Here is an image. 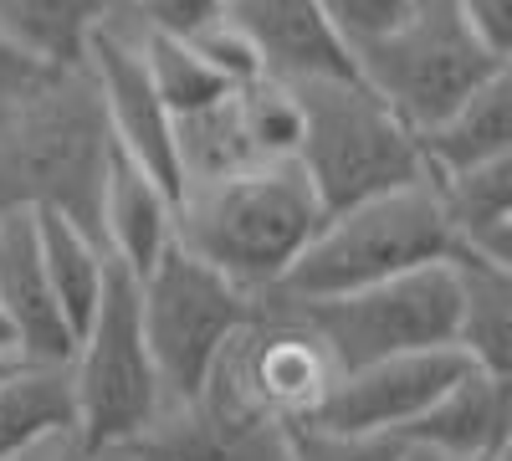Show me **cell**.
<instances>
[{
  "mask_svg": "<svg viewBox=\"0 0 512 461\" xmlns=\"http://www.w3.org/2000/svg\"><path fill=\"white\" fill-rule=\"evenodd\" d=\"M318 226L323 205L297 164H251L175 195V246L246 298L282 287Z\"/></svg>",
  "mask_w": 512,
  "mask_h": 461,
  "instance_id": "cell-1",
  "label": "cell"
},
{
  "mask_svg": "<svg viewBox=\"0 0 512 461\" xmlns=\"http://www.w3.org/2000/svg\"><path fill=\"white\" fill-rule=\"evenodd\" d=\"M108 159L113 139L88 72H52L31 98L0 113V216L57 211L98 236Z\"/></svg>",
  "mask_w": 512,
  "mask_h": 461,
  "instance_id": "cell-2",
  "label": "cell"
},
{
  "mask_svg": "<svg viewBox=\"0 0 512 461\" xmlns=\"http://www.w3.org/2000/svg\"><path fill=\"white\" fill-rule=\"evenodd\" d=\"M303 108V144L297 170L313 185L323 216L364 205L374 195H395L425 185L420 139L384 108L354 72L292 82Z\"/></svg>",
  "mask_w": 512,
  "mask_h": 461,
  "instance_id": "cell-3",
  "label": "cell"
},
{
  "mask_svg": "<svg viewBox=\"0 0 512 461\" xmlns=\"http://www.w3.org/2000/svg\"><path fill=\"white\" fill-rule=\"evenodd\" d=\"M446 257H451V231L431 180H425L323 216L318 236L303 246V257L292 262V272L272 292L292 303H328L344 298V292L405 277L415 267H436Z\"/></svg>",
  "mask_w": 512,
  "mask_h": 461,
  "instance_id": "cell-4",
  "label": "cell"
},
{
  "mask_svg": "<svg viewBox=\"0 0 512 461\" xmlns=\"http://www.w3.org/2000/svg\"><path fill=\"white\" fill-rule=\"evenodd\" d=\"M349 67L410 134H425L512 62L492 57L466 31L451 0H415V11L395 31L349 52Z\"/></svg>",
  "mask_w": 512,
  "mask_h": 461,
  "instance_id": "cell-5",
  "label": "cell"
},
{
  "mask_svg": "<svg viewBox=\"0 0 512 461\" xmlns=\"http://www.w3.org/2000/svg\"><path fill=\"white\" fill-rule=\"evenodd\" d=\"M72 426L93 451L139 441L164 410V390L139 328V287L128 272H108L103 303L77 333L67 359Z\"/></svg>",
  "mask_w": 512,
  "mask_h": 461,
  "instance_id": "cell-6",
  "label": "cell"
},
{
  "mask_svg": "<svg viewBox=\"0 0 512 461\" xmlns=\"http://www.w3.org/2000/svg\"><path fill=\"white\" fill-rule=\"evenodd\" d=\"M134 287H139V328L164 405H185L200 395L210 364H216L231 333L251 318L256 298H246L241 287L185 257L180 246H169Z\"/></svg>",
  "mask_w": 512,
  "mask_h": 461,
  "instance_id": "cell-7",
  "label": "cell"
},
{
  "mask_svg": "<svg viewBox=\"0 0 512 461\" xmlns=\"http://www.w3.org/2000/svg\"><path fill=\"white\" fill-rule=\"evenodd\" d=\"M292 303V298H287ZM313 333L328 344L338 374L379 359L456 349V277L451 262L415 267L405 277L374 282L328 303H297Z\"/></svg>",
  "mask_w": 512,
  "mask_h": 461,
  "instance_id": "cell-8",
  "label": "cell"
},
{
  "mask_svg": "<svg viewBox=\"0 0 512 461\" xmlns=\"http://www.w3.org/2000/svg\"><path fill=\"white\" fill-rule=\"evenodd\" d=\"M82 72H88L93 93L103 103V123L113 154H123L128 164H139L149 180H159L169 195H180V175H175V118L159 103V93L149 88L144 62L128 41L118 11L93 31L88 52H82Z\"/></svg>",
  "mask_w": 512,
  "mask_h": 461,
  "instance_id": "cell-9",
  "label": "cell"
},
{
  "mask_svg": "<svg viewBox=\"0 0 512 461\" xmlns=\"http://www.w3.org/2000/svg\"><path fill=\"white\" fill-rule=\"evenodd\" d=\"M466 369L472 364L461 359V349H425V354H400V359H379L364 369H344L313 421L333 431H364V436L400 441V431L415 426Z\"/></svg>",
  "mask_w": 512,
  "mask_h": 461,
  "instance_id": "cell-10",
  "label": "cell"
},
{
  "mask_svg": "<svg viewBox=\"0 0 512 461\" xmlns=\"http://www.w3.org/2000/svg\"><path fill=\"white\" fill-rule=\"evenodd\" d=\"M0 318H6L16 354L26 364H67L72 359V328L57 313L36 246L31 211L0 216Z\"/></svg>",
  "mask_w": 512,
  "mask_h": 461,
  "instance_id": "cell-11",
  "label": "cell"
},
{
  "mask_svg": "<svg viewBox=\"0 0 512 461\" xmlns=\"http://www.w3.org/2000/svg\"><path fill=\"white\" fill-rule=\"evenodd\" d=\"M226 21L251 41L267 77L303 82V77H338L354 72L349 52L328 31L318 0H226Z\"/></svg>",
  "mask_w": 512,
  "mask_h": 461,
  "instance_id": "cell-12",
  "label": "cell"
},
{
  "mask_svg": "<svg viewBox=\"0 0 512 461\" xmlns=\"http://www.w3.org/2000/svg\"><path fill=\"white\" fill-rule=\"evenodd\" d=\"M98 241L108 262L134 282L175 246V195L159 180H149L139 164H128L123 154L108 159V180L98 200Z\"/></svg>",
  "mask_w": 512,
  "mask_h": 461,
  "instance_id": "cell-13",
  "label": "cell"
},
{
  "mask_svg": "<svg viewBox=\"0 0 512 461\" xmlns=\"http://www.w3.org/2000/svg\"><path fill=\"white\" fill-rule=\"evenodd\" d=\"M507 436H512V380H497L482 369H466L415 426L400 431L405 446H425L456 461L507 456Z\"/></svg>",
  "mask_w": 512,
  "mask_h": 461,
  "instance_id": "cell-14",
  "label": "cell"
},
{
  "mask_svg": "<svg viewBox=\"0 0 512 461\" xmlns=\"http://www.w3.org/2000/svg\"><path fill=\"white\" fill-rule=\"evenodd\" d=\"M431 190L451 231V257L512 267V159L431 180Z\"/></svg>",
  "mask_w": 512,
  "mask_h": 461,
  "instance_id": "cell-15",
  "label": "cell"
},
{
  "mask_svg": "<svg viewBox=\"0 0 512 461\" xmlns=\"http://www.w3.org/2000/svg\"><path fill=\"white\" fill-rule=\"evenodd\" d=\"M415 139L425 159V180H446L492 159H512V67L497 72L487 88H477L436 129H425Z\"/></svg>",
  "mask_w": 512,
  "mask_h": 461,
  "instance_id": "cell-16",
  "label": "cell"
},
{
  "mask_svg": "<svg viewBox=\"0 0 512 461\" xmlns=\"http://www.w3.org/2000/svg\"><path fill=\"white\" fill-rule=\"evenodd\" d=\"M456 277V349L461 359L512 380V267H487L472 257H446Z\"/></svg>",
  "mask_w": 512,
  "mask_h": 461,
  "instance_id": "cell-17",
  "label": "cell"
},
{
  "mask_svg": "<svg viewBox=\"0 0 512 461\" xmlns=\"http://www.w3.org/2000/svg\"><path fill=\"white\" fill-rule=\"evenodd\" d=\"M36 246H41V267H47V287L57 298L62 323L72 328V344L77 333L88 328V318L103 303V287H108V251L93 231H82L77 221L57 216V211H36Z\"/></svg>",
  "mask_w": 512,
  "mask_h": 461,
  "instance_id": "cell-18",
  "label": "cell"
},
{
  "mask_svg": "<svg viewBox=\"0 0 512 461\" xmlns=\"http://www.w3.org/2000/svg\"><path fill=\"white\" fill-rule=\"evenodd\" d=\"M123 6V0H0V31L47 67H82L93 31Z\"/></svg>",
  "mask_w": 512,
  "mask_h": 461,
  "instance_id": "cell-19",
  "label": "cell"
},
{
  "mask_svg": "<svg viewBox=\"0 0 512 461\" xmlns=\"http://www.w3.org/2000/svg\"><path fill=\"white\" fill-rule=\"evenodd\" d=\"M118 21H123L128 41H134V52H139V62H144V77H149V88L159 93V103L169 108V118L200 113V108H210V103H221L226 93H236L226 77L210 72V62L190 47V41L139 26L123 6H118Z\"/></svg>",
  "mask_w": 512,
  "mask_h": 461,
  "instance_id": "cell-20",
  "label": "cell"
},
{
  "mask_svg": "<svg viewBox=\"0 0 512 461\" xmlns=\"http://www.w3.org/2000/svg\"><path fill=\"white\" fill-rule=\"evenodd\" d=\"M57 426H72L67 364H16L0 380V461Z\"/></svg>",
  "mask_w": 512,
  "mask_h": 461,
  "instance_id": "cell-21",
  "label": "cell"
},
{
  "mask_svg": "<svg viewBox=\"0 0 512 461\" xmlns=\"http://www.w3.org/2000/svg\"><path fill=\"white\" fill-rule=\"evenodd\" d=\"M251 164H256V154L246 149V134L236 123L231 93L221 103L200 108V113L175 118V175H180V190L241 175V170H251Z\"/></svg>",
  "mask_w": 512,
  "mask_h": 461,
  "instance_id": "cell-22",
  "label": "cell"
},
{
  "mask_svg": "<svg viewBox=\"0 0 512 461\" xmlns=\"http://www.w3.org/2000/svg\"><path fill=\"white\" fill-rule=\"evenodd\" d=\"M236 103V123L246 134V149L256 154V164H292L297 144H303V108H297L292 82L282 77H251L231 93Z\"/></svg>",
  "mask_w": 512,
  "mask_h": 461,
  "instance_id": "cell-23",
  "label": "cell"
},
{
  "mask_svg": "<svg viewBox=\"0 0 512 461\" xmlns=\"http://www.w3.org/2000/svg\"><path fill=\"white\" fill-rule=\"evenodd\" d=\"M395 436H364V431H333L318 421L287 426V461H395Z\"/></svg>",
  "mask_w": 512,
  "mask_h": 461,
  "instance_id": "cell-24",
  "label": "cell"
},
{
  "mask_svg": "<svg viewBox=\"0 0 512 461\" xmlns=\"http://www.w3.org/2000/svg\"><path fill=\"white\" fill-rule=\"evenodd\" d=\"M318 11L328 31L338 36V47L354 52L364 41H379L384 31H395L415 11V0H318Z\"/></svg>",
  "mask_w": 512,
  "mask_h": 461,
  "instance_id": "cell-25",
  "label": "cell"
},
{
  "mask_svg": "<svg viewBox=\"0 0 512 461\" xmlns=\"http://www.w3.org/2000/svg\"><path fill=\"white\" fill-rule=\"evenodd\" d=\"M123 11L149 31L190 41V36L210 31L216 21H226V0H123Z\"/></svg>",
  "mask_w": 512,
  "mask_h": 461,
  "instance_id": "cell-26",
  "label": "cell"
},
{
  "mask_svg": "<svg viewBox=\"0 0 512 461\" xmlns=\"http://www.w3.org/2000/svg\"><path fill=\"white\" fill-rule=\"evenodd\" d=\"M190 47L210 62V72L226 77L231 88H241V82H251V77H262V57L251 52V41H246L231 21H216L210 31L190 36Z\"/></svg>",
  "mask_w": 512,
  "mask_h": 461,
  "instance_id": "cell-27",
  "label": "cell"
},
{
  "mask_svg": "<svg viewBox=\"0 0 512 461\" xmlns=\"http://www.w3.org/2000/svg\"><path fill=\"white\" fill-rule=\"evenodd\" d=\"M57 67H47V62H36L21 41L11 36V31H0V113L6 108H16L21 98H31L41 82H47Z\"/></svg>",
  "mask_w": 512,
  "mask_h": 461,
  "instance_id": "cell-28",
  "label": "cell"
},
{
  "mask_svg": "<svg viewBox=\"0 0 512 461\" xmlns=\"http://www.w3.org/2000/svg\"><path fill=\"white\" fill-rule=\"evenodd\" d=\"M451 11L492 57L512 62V0H451Z\"/></svg>",
  "mask_w": 512,
  "mask_h": 461,
  "instance_id": "cell-29",
  "label": "cell"
},
{
  "mask_svg": "<svg viewBox=\"0 0 512 461\" xmlns=\"http://www.w3.org/2000/svg\"><path fill=\"white\" fill-rule=\"evenodd\" d=\"M6 461H98V451L77 436V426H57V431L36 436L31 446H21V451L6 456Z\"/></svg>",
  "mask_w": 512,
  "mask_h": 461,
  "instance_id": "cell-30",
  "label": "cell"
},
{
  "mask_svg": "<svg viewBox=\"0 0 512 461\" xmlns=\"http://www.w3.org/2000/svg\"><path fill=\"white\" fill-rule=\"evenodd\" d=\"M395 461H456V456H441V451H425V446H405L400 441V456Z\"/></svg>",
  "mask_w": 512,
  "mask_h": 461,
  "instance_id": "cell-31",
  "label": "cell"
},
{
  "mask_svg": "<svg viewBox=\"0 0 512 461\" xmlns=\"http://www.w3.org/2000/svg\"><path fill=\"white\" fill-rule=\"evenodd\" d=\"M0 354H16V339H11V328H6V318H0ZM21 359V354H16Z\"/></svg>",
  "mask_w": 512,
  "mask_h": 461,
  "instance_id": "cell-32",
  "label": "cell"
},
{
  "mask_svg": "<svg viewBox=\"0 0 512 461\" xmlns=\"http://www.w3.org/2000/svg\"><path fill=\"white\" fill-rule=\"evenodd\" d=\"M16 364H26V359H16V354H0V380H6V374H11Z\"/></svg>",
  "mask_w": 512,
  "mask_h": 461,
  "instance_id": "cell-33",
  "label": "cell"
},
{
  "mask_svg": "<svg viewBox=\"0 0 512 461\" xmlns=\"http://www.w3.org/2000/svg\"><path fill=\"white\" fill-rule=\"evenodd\" d=\"M492 461H507V456H492Z\"/></svg>",
  "mask_w": 512,
  "mask_h": 461,
  "instance_id": "cell-34",
  "label": "cell"
}]
</instances>
